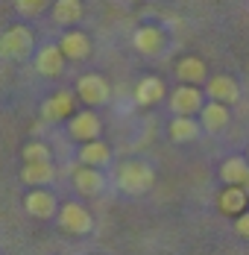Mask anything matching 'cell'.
<instances>
[{
    "instance_id": "1",
    "label": "cell",
    "mask_w": 249,
    "mask_h": 255,
    "mask_svg": "<svg viewBox=\"0 0 249 255\" xmlns=\"http://www.w3.org/2000/svg\"><path fill=\"white\" fill-rule=\"evenodd\" d=\"M152 185H155V170L149 167L147 161L129 158V161H124V164L118 167V188H121L124 194L138 197V194H147Z\"/></svg>"
},
{
    "instance_id": "2",
    "label": "cell",
    "mask_w": 249,
    "mask_h": 255,
    "mask_svg": "<svg viewBox=\"0 0 249 255\" xmlns=\"http://www.w3.org/2000/svg\"><path fill=\"white\" fill-rule=\"evenodd\" d=\"M32 47H35V35L24 24L9 26L3 32V38H0V56L9 59V62H24L26 56L32 53Z\"/></svg>"
},
{
    "instance_id": "3",
    "label": "cell",
    "mask_w": 249,
    "mask_h": 255,
    "mask_svg": "<svg viewBox=\"0 0 249 255\" xmlns=\"http://www.w3.org/2000/svg\"><path fill=\"white\" fill-rule=\"evenodd\" d=\"M76 100H79V94L71 91V88H59V91H53L47 100H41V106H38L41 121H47V124L71 121L74 112H76Z\"/></svg>"
},
{
    "instance_id": "4",
    "label": "cell",
    "mask_w": 249,
    "mask_h": 255,
    "mask_svg": "<svg viewBox=\"0 0 249 255\" xmlns=\"http://www.w3.org/2000/svg\"><path fill=\"white\" fill-rule=\"evenodd\" d=\"M74 91L79 94V100L85 106H91V109H100V106H106L112 100V85H109V79L100 77V74H82L76 79Z\"/></svg>"
},
{
    "instance_id": "5",
    "label": "cell",
    "mask_w": 249,
    "mask_h": 255,
    "mask_svg": "<svg viewBox=\"0 0 249 255\" xmlns=\"http://www.w3.org/2000/svg\"><path fill=\"white\" fill-rule=\"evenodd\" d=\"M56 220H59V229L68 232V235H88V232H94V217H91V211L82 203H65L59 208Z\"/></svg>"
},
{
    "instance_id": "6",
    "label": "cell",
    "mask_w": 249,
    "mask_h": 255,
    "mask_svg": "<svg viewBox=\"0 0 249 255\" xmlns=\"http://www.w3.org/2000/svg\"><path fill=\"white\" fill-rule=\"evenodd\" d=\"M68 135H71L74 141H79V144L97 141L100 135H103V121H100V115L91 106H85L82 112H74V118L68 121Z\"/></svg>"
},
{
    "instance_id": "7",
    "label": "cell",
    "mask_w": 249,
    "mask_h": 255,
    "mask_svg": "<svg viewBox=\"0 0 249 255\" xmlns=\"http://www.w3.org/2000/svg\"><path fill=\"white\" fill-rule=\"evenodd\" d=\"M205 91L199 85H188V82H179V88L170 91V112L173 115H199L202 106H205Z\"/></svg>"
},
{
    "instance_id": "8",
    "label": "cell",
    "mask_w": 249,
    "mask_h": 255,
    "mask_svg": "<svg viewBox=\"0 0 249 255\" xmlns=\"http://www.w3.org/2000/svg\"><path fill=\"white\" fill-rule=\"evenodd\" d=\"M164 44H167V35H164L161 26H155V24H144L132 32V47L141 56H158L164 50Z\"/></svg>"
},
{
    "instance_id": "9",
    "label": "cell",
    "mask_w": 249,
    "mask_h": 255,
    "mask_svg": "<svg viewBox=\"0 0 249 255\" xmlns=\"http://www.w3.org/2000/svg\"><path fill=\"white\" fill-rule=\"evenodd\" d=\"M59 208H62V205L56 203V197L50 194L47 188H32V191L24 197V211L26 214H32V217H38V220H50V217H56Z\"/></svg>"
},
{
    "instance_id": "10",
    "label": "cell",
    "mask_w": 249,
    "mask_h": 255,
    "mask_svg": "<svg viewBox=\"0 0 249 255\" xmlns=\"http://www.w3.org/2000/svg\"><path fill=\"white\" fill-rule=\"evenodd\" d=\"M65 65H68V56L59 44H47V47H41L35 53V71L47 79H56L65 71Z\"/></svg>"
},
{
    "instance_id": "11",
    "label": "cell",
    "mask_w": 249,
    "mask_h": 255,
    "mask_svg": "<svg viewBox=\"0 0 249 255\" xmlns=\"http://www.w3.org/2000/svg\"><path fill=\"white\" fill-rule=\"evenodd\" d=\"M59 47L65 50L68 62H85V59L91 56V38H88L82 29L68 26V29L62 32V38H59Z\"/></svg>"
},
{
    "instance_id": "12",
    "label": "cell",
    "mask_w": 249,
    "mask_h": 255,
    "mask_svg": "<svg viewBox=\"0 0 249 255\" xmlns=\"http://www.w3.org/2000/svg\"><path fill=\"white\" fill-rule=\"evenodd\" d=\"M199 121H202V129L205 132H223L232 121V112H229V103H220V100H205L202 112H199Z\"/></svg>"
},
{
    "instance_id": "13",
    "label": "cell",
    "mask_w": 249,
    "mask_h": 255,
    "mask_svg": "<svg viewBox=\"0 0 249 255\" xmlns=\"http://www.w3.org/2000/svg\"><path fill=\"white\" fill-rule=\"evenodd\" d=\"M205 94H208V100H220V103H238L241 97V85H238V79L229 77V74H217V77H211L205 82Z\"/></svg>"
},
{
    "instance_id": "14",
    "label": "cell",
    "mask_w": 249,
    "mask_h": 255,
    "mask_svg": "<svg viewBox=\"0 0 249 255\" xmlns=\"http://www.w3.org/2000/svg\"><path fill=\"white\" fill-rule=\"evenodd\" d=\"M173 71H176V79L188 82V85H205L208 82V65L199 56H182Z\"/></svg>"
},
{
    "instance_id": "15",
    "label": "cell",
    "mask_w": 249,
    "mask_h": 255,
    "mask_svg": "<svg viewBox=\"0 0 249 255\" xmlns=\"http://www.w3.org/2000/svg\"><path fill=\"white\" fill-rule=\"evenodd\" d=\"M74 188L82 197H97V194H103V188H106V179L100 173V167L79 164L74 170Z\"/></svg>"
},
{
    "instance_id": "16",
    "label": "cell",
    "mask_w": 249,
    "mask_h": 255,
    "mask_svg": "<svg viewBox=\"0 0 249 255\" xmlns=\"http://www.w3.org/2000/svg\"><path fill=\"white\" fill-rule=\"evenodd\" d=\"M249 205V194L244 185H226L223 191H220V197H217V208L229 214V217H238V214H244Z\"/></svg>"
},
{
    "instance_id": "17",
    "label": "cell",
    "mask_w": 249,
    "mask_h": 255,
    "mask_svg": "<svg viewBox=\"0 0 249 255\" xmlns=\"http://www.w3.org/2000/svg\"><path fill=\"white\" fill-rule=\"evenodd\" d=\"M167 132H170V141H176V144H194L202 132V121H197L194 115H176Z\"/></svg>"
},
{
    "instance_id": "18",
    "label": "cell",
    "mask_w": 249,
    "mask_h": 255,
    "mask_svg": "<svg viewBox=\"0 0 249 255\" xmlns=\"http://www.w3.org/2000/svg\"><path fill=\"white\" fill-rule=\"evenodd\" d=\"M53 176H56V170L50 161H24V167H21V182L29 188H47Z\"/></svg>"
},
{
    "instance_id": "19",
    "label": "cell",
    "mask_w": 249,
    "mask_h": 255,
    "mask_svg": "<svg viewBox=\"0 0 249 255\" xmlns=\"http://www.w3.org/2000/svg\"><path fill=\"white\" fill-rule=\"evenodd\" d=\"M50 15H53V21H56V24L74 26V24H79V21H82L85 6H82V0H53Z\"/></svg>"
},
{
    "instance_id": "20",
    "label": "cell",
    "mask_w": 249,
    "mask_h": 255,
    "mask_svg": "<svg viewBox=\"0 0 249 255\" xmlns=\"http://www.w3.org/2000/svg\"><path fill=\"white\" fill-rule=\"evenodd\" d=\"M164 100V79L158 77H141L135 85V103L138 106H155Z\"/></svg>"
},
{
    "instance_id": "21",
    "label": "cell",
    "mask_w": 249,
    "mask_h": 255,
    "mask_svg": "<svg viewBox=\"0 0 249 255\" xmlns=\"http://www.w3.org/2000/svg\"><path fill=\"white\" fill-rule=\"evenodd\" d=\"M220 179L226 185H247L249 182V155H232L220 164Z\"/></svg>"
},
{
    "instance_id": "22",
    "label": "cell",
    "mask_w": 249,
    "mask_h": 255,
    "mask_svg": "<svg viewBox=\"0 0 249 255\" xmlns=\"http://www.w3.org/2000/svg\"><path fill=\"white\" fill-rule=\"evenodd\" d=\"M112 161V150H109V144L106 141H88V144H82L79 147V164H91V167H106Z\"/></svg>"
},
{
    "instance_id": "23",
    "label": "cell",
    "mask_w": 249,
    "mask_h": 255,
    "mask_svg": "<svg viewBox=\"0 0 249 255\" xmlns=\"http://www.w3.org/2000/svg\"><path fill=\"white\" fill-rule=\"evenodd\" d=\"M50 6H53V0H15V12L21 18H38Z\"/></svg>"
},
{
    "instance_id": "24",
    "label": "cell",
    "mask_w": 249,
    "mask_h": 255,
    "mask_svg": "<svg viewBox=\"0 0 249 255\" xmlns=\"http://www.w3.org/2000/svg\"><path fill=\"white\" fill-rule=\"evenodd\" d=\"M21 158L24 161H50L53 153H50V147L44 141H29V144H24V150H21Z\"/></svg>"
},
{
    "instance_id": "25",
    "label": "cell",
    "mask_w": 249,
    "mask_h": 255,
    "mask_svg": "<svg viewBox=\"0 0 249 255\" xmlns=\"http://www.w3.org/2000/svg\"><path fill=\"white\" fill-rule=\"evenodd\" d=\"M235 235L249 238V208L244 211V214H238V217H235Z\"/></svg>"
},
{
    "instance_id": "26",
    "label": "cell",
    "mask_w": 249,
    "mask_h": 255,
    "mask_svg": "<svg viewBox=\"0 0 249 255\" xmlns=\"http://www.w3.org/2000/svg\"><path fill=\"white\" fill-rule=\"evenodd\" d=\"M244 188H247V194H249V182H247V185H244Z\"/></svg>"
},
{
    "instance_id": "27",
    "label": "cell",
    "mask_w": 249,
    "mask_h": 255,
    "mask_svg": "<svg viewBox=\"0 0 249 255\" xmlns=\"http://www.w3.org/2000/svg\"><path fill=\"white\" fill-rule=\"evenodd\" d=\"M247 155H249V150H247Z\"/></svg>"
}]
</instances>
